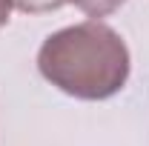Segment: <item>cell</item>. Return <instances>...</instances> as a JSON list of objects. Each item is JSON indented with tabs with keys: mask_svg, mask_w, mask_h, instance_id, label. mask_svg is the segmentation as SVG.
Wrapping results in <instances>:
<instances>
[{
	"mask_svg": "<svg viewBox=\"0 0 149 146\" xmlns=\"http://www.w3.org/2000/svg\"><path fill=\"white\" fill-rule=\"evenodd\" d=\"M12 6H15V0H0V26H6V23H9Z\"/></svg>",
	"mask_w": 149,
	"mask_h": 146,
	"instance_id": "cell-4",
	"label": "cell"
},
{
	"mask_svg": "<svg viewBox=\"0 0 149 146\" xmlns=\"http://www.w3.org/2000/svg\"><path fill=\"white\" fill-rule=\"evenodd\" d=\"M40 74L60 92L80 100H103L123 89L129 52L120 35L100 20L60 29L37 52Z\"/></svg>",
	"mask_w": 149,
	"mask_h": 146,
	"instance_id": "cell-1",
	"label": "cell"
},
{
	"mask_svg": "<svg viewBox=\"0 0 149 146\" xmlns=\"http://www.w3.org/2000/svg\"><path fill=\"white\" fill-rule=\"evenodd\" d=\"M63 3H69V0H15V6H17L20 12H52V9H60Z\"/></svg>",
	"mask_w": 149,
	"mask_h": 146,
	"instance_id": "cell-3",
	"label": "cell"
},
{
	"mask_svg": "<svg viewBox=\"0 0 149 146\" xmlns=\"http://www.w3.org/2000/svg\"><path fill=\"white\" fill-rule=\"evenodd\" d=\"M69 3H74V6H77L80 12H86L89 17H106L115 9H120L126 0H69Z\"/></svg>",
	"mask_w": 149,
	"mask_h": 146,
	"instance_id": "cell-2",
	"label": "cell"
}]
</instances>
